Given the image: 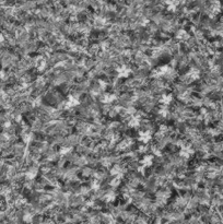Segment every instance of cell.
<instances>
[{"mask_svg":"<svg viewBox=\"0 0 223 224\" xmlns=\"http://www.w3.org/2000/svg\"><path fill=\"white\" fill-rule=\"evenodd\" d=\"M3 41H5V37H3V35H2V34L0 33V44H1V43H2Z\"/></svg>","mask_w":223,"mask_h":224,"instance_id":"obj_1","label":"cell"}]
</instances>
